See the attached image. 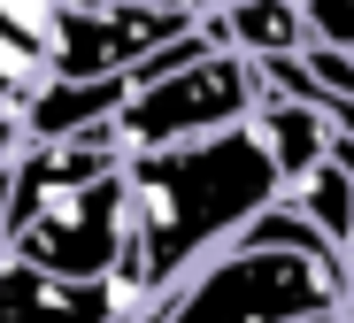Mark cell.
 I'll return each instance as SVG.
<instances>
[{
  "label": "cell",
  "mask_w": 354,
  "mask_h": 323,
  "mask_svg": "<svg viewBox=\"0 0 354 323\" xmlns=\"http://www.w3.org/2000/svg\"><path fill=\"white\" fill-rule=\"evenodd\" d=\"M270 201H277V177H270L247 123L185 139V147L124 154V246H115V277L139 300H154L193 262H208Z\"/></svg>",
  "instance_id": "1"
},
{
  "label": "cell",
  "mask_w": 354,
  "mask_h": 323,
  "mask_svg": "<svg viewBox=\"0 0 354 323\" xmlns=\"http://www.w3.org/2000/svg\"><path fill=\"white\" fill-rule=\"evenodd\" d=\"M8 262L54 277H115L124 246V154L108 123L77 139H24L8 162V216H0Z\"/></svg>",
  "instance_id": "2"
},
{
  "label": "cell",
  "mask_w": 354,
  "mask_h": 323,
  "mask_svg": "<svg viewBox=\"0 0 354 323\" xmlns=\"http://www.w3.org/2000/svg\"><path fill=\"white\" fill-rule=\"evenodd\" d=\"M346 262H308V254H262V246H216L193 262L169 293L139 308V323H292L339 308Z\"/></svg>",
  "instance_id": "3"
},
{
  "label": "cell",
  "mask_w": 354,
  "mask_h": 323,
  "mask_svg": "<svg viewBox=\"0 0 354 323\" xmlns=\"http://www.w3.org/2000/svg\"><path fill=\"white\" fill-rule=\"evenodd\" d=\"M262 100L254 85V62L231 54V46H208L193 54L185 70H169L154 85H139L124 108L108 116V139L115 154H154V147H185V139H208V131H231L247 123Z\"/></svg>",
  "instance_id": "4"
},
{
  "label": "cell",
  "mask_w": 354,
  "mask_h": 323,
  "mask_svg": "<svg viewBox=\"0 0 354 323\" xmlns=\"http://www.w3.org/2000/svg\"><path fill=\"white\" fill-rule=\"evenodd\" d=\"M185 31V16L147 0H70L54 31V77H131L139 62Z\"/></svg>",
  "instance_id": "5"
},
{
  "label": "cell",
  "mask_w": 354,
  "mask_h": 323,
  "mask_svg": "<svg viewBox=\"0 0 354 323\" xmlns=\"http://www.w3.org/2000/svg\"><path fill=\"white\" fill-rule=\"evenodd\" d=\"M247 131H254V147H262L277 192H285V185H301V177L339 147V131H331V116H324V108H308V100H270V93L254 100Z\"/></svg>",
  "instance_id": "6"
},
{
  "label": "cell",
  "mask_w": 354,
  "mask_h": 323,
  "mask_svg": "<svg viewBox=\"0 0 354 323\" xmlns=\"http://www.w3.org/2000/svg\"><path fill=\"white\" fill-rule=\"evenodd\" d=\"M201 31L247 62H270V54H301L308 46V16L301 0H216L201 16Z\"/></svg>",
  "instance_id": "7"
},
{
  "label": "cell",
  "mask_w": 354,
  "mask_h": 323,
  "mask_svg": "<svg viewBox=\"0 0 354 323\" xmlns=\"http://www.w3.org/2000/svg\"><path fill=\"white\" fill-rule=\"evenodd\" d=\"M124 100H131L124 77H46L24 108V139H77L93 123H108Z\"/></svg>",
  "instance_id": "8"
},
{
  "label": "cell",
  "mask_w": 354,
  "mask_h": 323,
  "mask_svg": "<svg viewBox=\"0 0 354 323\" xmlns=\"http://www.w3.org/2000/svg\"><path fill=\"white\" fill-rule=\"evenodd\" d=\"M277 201H292V208H301V216H308V223H316V231H324V239L346 254V239H354V177H346L339 147H331V154H324V162L301 177V185H285Z\"/></svg>",
  "instance_id": "9"
},
{
  "label": "cell",
  "mask_w": 354,
  "mask_h": 323,
  "mask_svg": "<svg viewBox=\"0 0 354 323\" xmlns=\"http://www.w3.org/2000/svg\"><path fill=\"white\" fill-rule=\"evenodd\" d=\"M301 70L316 77V100H324V108L354 100V46H331V39H308V46H301Z\"/></svg>",
  "instance_id": "10"
},
{
  "label": "cell",
  "mask_w": 354,
  "mask_h": 323,
  "mask_svg": "<svg viewBox=\"0 0 354 323\" xmlns=\"http://www.w3.org/2000/svg\"><path fill=\"white\" fill-rule=\"evenodd\" d=\"M62 8H70V0H0V24H8V31H24L31 46H46V62H54V31H62Z\"/></svg>",
  "instance_id": "11"
},
{
  "label": "cell",
  "mask_w": 354,
  "mask_h": 323,
  "mask_svg": "<svg viewBox=\"0 0 354 323\" xmlns=\"http://www.w3.org/2000/svg\"><path fill=\"white\" fill-rule=\"evenodd\" d=\"M301 16H308V39L354 46V0H301Z\"/></svg>",
  "instance_id": "12"
},
{
  "label": "cell",
  "mask_w": 354,
  "mask_h": 323,
  "mask_svg": "<svg viewBox=\"0 0 354 323\" xmlns=\"http://www.w3.org/2000/svg\"><path fill=\"white\" fill-rule=\"evenodd\" d=\"M147 8H169V16H185V24H201V16L216 8V0H147Z\"/></svg>",
  "instance_id": "13"
},
{
  "label": "cell",
  "mask_w": 354,
  "mask_h": 323,
  "mask_svg": "<svg viewBox=\"0 0 354 323\" xmlns=\"http://www.w3.org/2000/svg\"><path fill=\"white\" fill-rule=\"evenodd\" d=\"M331 131H339V139L354 147V100H339V108H331Z\"/></svg>",
  "instance_id": "14"
},
{
  "label": "cell",
  "mask_w": 354,
  "mask_h": 323,
  "mask_svg": "<svg viewBox=\"0 0 354 323\" xmlns=\"http://www.w3.org/2000/svg\"><path fill=\"white\" fill-rule=\"evenodd\" d=\"M339 323H354V262H346V285H339Z\"/></svg>",
  "instance_id": "15"
},
{
  "label": "cell",
  "mask_w": 354,
  "mask_h": 323,
  "mask_svg": "<svg viewBox=\"0 0 354 323\" xmlns=\"http://www.w3.org/2000/svg\"><path fill=\"white\" fill-rule=\"evenodd\" d=\"M339 162H346V177H354V147L339 139ZM346 262H354V239H346Z\"/></svg>",
  "instance_id": "16"
},
{
  "label": "cell",
  "mask_w": 354,
  "mask_h": 323,
  "mask_svg": "<svg viewBox=\"0 0 354 323\" xmlns=\"http://www.w3.org/2000/svg\"><path fill=\"white\" fill-rule=\"evenodd\" d=\"M292 323H339V308H316V315H292Z\"/></svg>",
  "instance_id": "17"
},
{
  "label": "cell",
  "mask_w": 354,
  "mask_h": 323,
  "mask_svg": "<svg viewBox=\"0 0 354 323\" xmlns=\"http://www.w3.org/2000/svg\"><path fill=\"white\" fill-rule=\"evenodd\" d=\"M0 262H8V246H0Z\"/></svg>",
  "instance_id": "18"
}]
</instances>
